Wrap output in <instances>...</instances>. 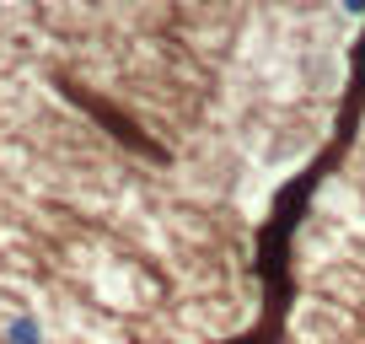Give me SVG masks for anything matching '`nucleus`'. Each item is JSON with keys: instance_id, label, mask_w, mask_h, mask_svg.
Returning a JSON list of instances; mask_svg holds the SVG:
<instances>
[{"instance_id": "obj_1", "label": "nucleus", "mask_w": 365, "mask_h": 344, "mask_svg": "<svg viewBox=\"0 0 365 344\" xmlns=\"http://www.w3.org/2000/svg\"><path fill=\"white\" fill-rule=\"evenodd\" d=\"M0 344H43V318H38V312H16V318H6Z\"/></svg>"}, {"instance_id": "obj_2", "label": "nucleus", "mask_w": 365, "mask_h": 344, "mask_svg": "<svg viewBox=\"0 0 365 344\" xmlns=\"http://www.w3.org/2000/svg\"><path fill=\"white\" fill-rule=\"evenodd\" d=\"M344 6V16H365V0H339Z\"/></svg>"}]
</instances>
